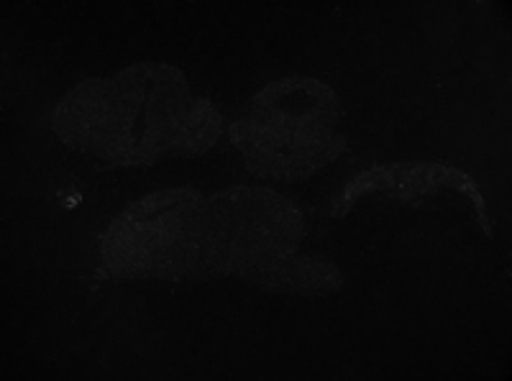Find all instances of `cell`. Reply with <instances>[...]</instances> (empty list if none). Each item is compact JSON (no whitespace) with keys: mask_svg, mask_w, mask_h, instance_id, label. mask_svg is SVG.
<instances>
[{"mask_svg":"<svg viewBox=\"0 0 512 381\" xmlns=\"http://www.w3.org/2000/svg\"><path fill=\"white\" fill-rule=\"evenodd\" d=\"M341 98L328 82L292 75L264 85L249 113L228 128L246 172L259 179L295 185L318 174L349 151L338 123Z\"/></svg>","mask_w":512,"mask_h":381,"instance_id":"2","label":"cell"},{"mask_svg":"<svg viewBox=\"0 0 512 381\" xmlns=\"http://www.w3.org/2000/svg\"><path fill=\"white\" fill-rule=\"evenodd\" d=\"M213 259L208 195L159 190L126 205L100 238L98 274L134 282H205Z\"/></svg>","mask_w":512,"mask_h":381,"instance_id":"3","label":"cell"},{"mask_svg":"<svg viewBox=\"0 0 512 381\" xmlns=\"http://www.w3.org/2000/svg\"><path fill=\"white\" fill-rule=\"evenodd\" d=\"M213 259L210 274L241 277L249 269L297 254L305 236L300 208L269 187H231L208 195Z\"/></svg>","mask_w":512,"mask_h":381,"instance_id":"4","label":"cell"},{"mask_svg":"<svg viewBox=\"0 0 512 381\" xmlns=\"http://www.w3.org/2000/svg\"><path fill=\"white\" fill-rule=\"evenodd\" d=\"M441 190H454L469 197L474 210H477L479 223H482V231L492 238V223H489L487 200L482 195V187L474 182L469 172L443 162H390L364 169L351 182H346L344 190L338 192L331 215L338 220L346 218L361 197L369 195L390 197V200L413 205Z\"/></svg>","mask_w":512,"mask_h":381,"instance_id":"5","label":"cell"},{"mask_svg":"<svg viewBox=\"0 0 512 381\" xmlns=\"http://www.w3.org/2000/svg\"><path fill=\"white\" fill-rule=\"evenodd\" d=\"M249 287L267 295L285 297H328L344 289V272L333 261L318 256L292 254L241 274Z\"/></svg>","mask_w":512,"mask_h":381,"instance_id":"6","label":"cell"},{"mask_svg":"<svg viewBox=\"0 0 512 381\" xmlns=\"http://www.w3.org/2000/svg\"><path fill=\"white\" fill-rule=\"evenodd\" d=\"M52 131L67 149L113 167H154L208 154L223 136V113L192 93L180 67L139 62L77 82L54 108Z\"/></svg>","mask_w":512,"mask_h":381,"instance_id":"1","label":"cell"}]
</instances>
